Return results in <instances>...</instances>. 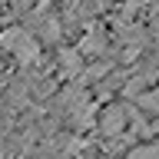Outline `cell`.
<instances>
[{"label":"cell","mask_w":159,"mask_h":159,"mask_svg":"<svg viewBox=\"0 0 159 159\" xmlns=\"http://www.w3.org/2000/svg\"><path fill=\"white\" fill-rule=\"evenodd\" d=\"M0 47L7 50L20 66H30V63H37V60H40L37 37H33L30 30H23V27H7L3 33H0Z\"/></svg>","instance_id":"1"},{"label":"cell","mask_w":159,"mask_h":159,"mask_svg":"<svg viewBox=\"0 0 159 159\" xmlns=\"http://www.w3.org/2000/svg\"><path fill=\"white\" fill-rule=\"evenodd\" d=\"M129 126V109L123 106V103H109L106 109H99V119H96V129L103 133V136H119V133H126Z\"/></svg>","instance_id":"2"},{"label":"cell","mask_w":159,"mask_h":159,"mask_svg":"<svg viewBox=\"0 0 159 159\" xmlns=\"http://www.w3.org/2000/svg\"><path fill=\"white\" fill-rule=\"evenodd\" d=\"M136 106L143 116H159V86H152L149 93H143V96L136 99Z\"/></svg>","instance_id":"3"},{"label":"cell","mask_w":159,"mask_h":159,"mask_svg":"<svg viewBox=\"0 0 159 159\" xmlns=\"http://www.w3.org/2000/svg\"><path fill=\"white\" fill-rule=\"evenodd\" d=\"M126 156H159V143H143V146L126 149Z\"/></svg>","instance_id":"4"}]
</instances>
